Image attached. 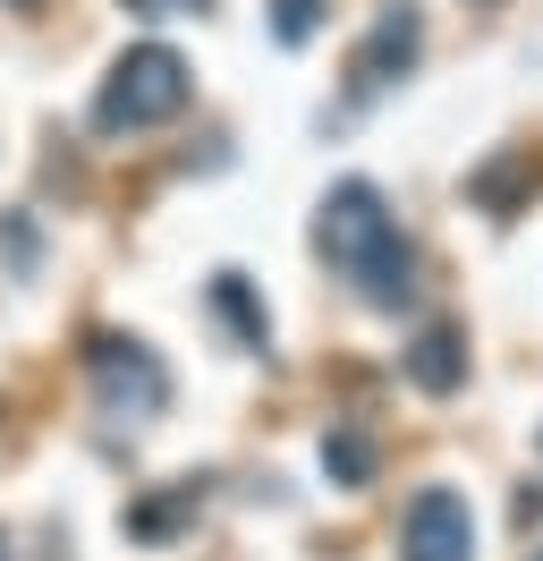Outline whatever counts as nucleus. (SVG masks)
<instances>
[{
	"label": "nucleus",
	"instance_id": "f257e3e1",
	"mask_svg": "<svg viewBox=\"0 0 543 561\" xmlns=\"http://www.w3.org/2000/svg\"><path fill=\"white\" fill-rule=\"evenodd\" d=\"M178 111H187V60H178L170 43H136V51H119L111 77H102L94 128L102 137H128V128H162Z\"/></svg>",
	"mask_w": 543,
	"mask_h": 561
},
{
	"label": "nucleus",
	"instance_id": "f03ea898",
	"mask_svg": "<svg viewBox=\"0 0 543 561\" xmlns=\"http://www.w3.org/2000/svg\"><path fill=\"white\" fill-rule=\"evenodd\" d=\"M85 375H94V400L111 417H162L170 409L162 357L145 350V341H128V332H94L85 341Z\"/></svg>",
	"mask_w": 543,
	"mask_h": 561
},
{
	"label": "nucleus",
	"instance_id": "7ed1b4c3",
	"mask_svg": "<svg viewBox=\"0 0 543 561\" xmlns=\"http://www.w3.org/2000/svg\"><path fill=\"white\" fill-rule=\"evenodd\" d=\"M382 239H400V230H391V213H382V187H373V179H339L332 196H323L314 247L332 255L339 273H357V264H366V255H373Z\"/></svg>",
	"mask_w": 543,
	"mask_h": 561
},
{
	"label": "nucleus",
	"instance_id": "20e7f679",
	"mask_svg": "<svg viewBox=\"0 0 543 561\" xmlns=\"http://www.w3.org/2000/svg\"><path fill=\"white\" fill-rule=\"evenodd\" d=\"M400 561H475V519L450 485H425L400 519Z\"/></svg>",
	"mask_w": 543,
	"mask_h": 561
},
{
	"label": "nucleus",
	"instance_id": "39448f33",
	"mask_svg": "<svg viewBox=\"0 0 543 561\" xmlns=\"http://www.w3.org/2000/svg\"><path fill=\"white\" fill-rule=\"evenodd\" d=\"M416 51H425V18H416L407 0H400V9H382V18H373V35H366V51H357V94L391 85Z\"/></svg>",
	"mask_w": 543,
	"mask_h": 561
},
{
	"label": "nucleus",
	"instance_id": "423d86ee",
	"mask_svg": "<svg viewBox=\"0 0 543 561\" xmlns=\"http://www.w3.org/2000/svg\"><path fill=\"white\" fill-rule=\"evenodd\" d=\"M407 383H416V391H459V383H467V350H459L450 323H425V332H416V350H407Z\"/></svg>",
	"mask_w": 543,
	"mask_h": 561
},
{
	"label": "nucleus",
	"instance_id": "0eeeda50",
	"mask_svg": "<svg viewBox=\"0 0 543 561\" xmlns=\"http://www.w3.org/2000/svg\"><path fill=\"white\" fill-rule=\"evenodd\" d=\"M348 280H366L373 307H407V298H416V255H407V239H382Z\"/></svg>",
	"mask_w": 543,
	"mask_h": 561
},
{
	"label": "nucleus",
	"instance_id": "6e6552de",
	"mask_svg": "<svg viewBox=\"0 0 543 561\" xmlns=\"http://www.w3.org/2000/svg\"><path fill=\"white\" fill-rule=\"evenodd\" d=\"M196 511H204V485L187 477V485H170V493H153V502H136V511H128V536H145V545H153V536H170V527L196 519Z\"/></svg>",
	"mask_w": 543,
	"mask_h": 561
},
{
	"label": "nucleus",
	"instance_id": "1a4fd4ad",
	"mask_svg": "<svg viewBox=\"0 0 543 561\" xmlns=\"http://www.w3.org/2000/svg\"><path fill=\"white\" fill-rule=\"evenodd\" d=\"M212 316L230 323V332L246 341V350H264V332H272V323H264V307H255V289H246L238 273H212Z\"/></svg>",
	"mask_w": 543,
	"mask_h": 561
},
{
	"label": "nucleus",
	"instance_id": "9d476101",
	"mask_svg": "<svg viewBox=\"0 0 543 561\" xmlns=\"http://www.w3.org/2000/svg\"><path fill=\"white\" fill-rule=\"evenodd\" d=\"M323 468H332V485H366L373 477V434H357V425L323 434Z\"/></svg>",
	"mask_w": 543,
	"mask_h": 561
},
{
	"label": "nucleus",
	"instance_id": "9b49d317",
	"mask_svg": "<svg viewBox=\"0 0 543 561\" xmlns=\"http://www.w3.org/2000/svg\"><path fill=\"white\" fill-rule=\"evenodd\" d=\"M0 255H9V273H34V255H43L34 213H0Z\"/></svg>",
	"mask_w": 543,
	"mask_h": 561
},
{
	"label": "nucleus",
	"instance_id": "f8f14e48",
	"mask_svg": "<svg viewBox=\"0 0 543 561\" xmlns=\"http://www.w3.org/2000/svg\"><path fill=\"white\" fill-rule=\"evenodd\" d=\"M323 26V0H272V35L280 43H305Z\"/></svg>",
	"mask_w": 543,
	"mask_h": 561
},
{
	"label": "nucleus",
	"instance_id": "ddd939ff",
	"mask_svg": "<svg viewBox=\"0 0 543 561\" xmlns=\"http://www.w3.org/2000/svg\"><path fill=\"white\" fill-rule=\"evenodd\" d=\"M518 179H527V162H501V171L475 179V196H484V205H509V196H518Z\"/></svg>",
	"mask_w": 543,
	"mask_h": 561
},
{
	"label": "nucleus",
	"instance_id": "4468645a",
	"mask_svg": "<svg viewBox=\"0 0 543 561\" xmlns=\"http://www.w3.org/2000/svg\"><path fill=\"white\" fill-rule=\"evenodd\" d=\"M128 9H136V18H196L204 0H128Z\"/></svg>",
	"mask_w": 543,
	"mask_h": 561
},
{
	"label": "nucleus",
	"instance_id": "2eb2a0df",
	"mask_svg": "<svg viewBox=\"0 0 543 561\" xmlns=\"http://www.w3.org/2000/svg\"><path fill=\"white\" fill-rule=\"evenodd\" d=\"M9 9H34V0H9Z\"/></svg>",
	"mask_w": 543,
	"mask_h": 561
},
{
	"label": "nucleus",
	"instance_id": "dca6fc26",
	"mask_svg": "<svg viewBox=\"0 0 543 561\" xmlns=\"http://www.w3.org/2000/svg\"><path fill=\"white\" fill-rule=\"evenodd\" d=\"M0 561H9V536H0Z\"/></svg>",
	"mask_w": 543,
	"mask_h": 561
}]
</instances>
